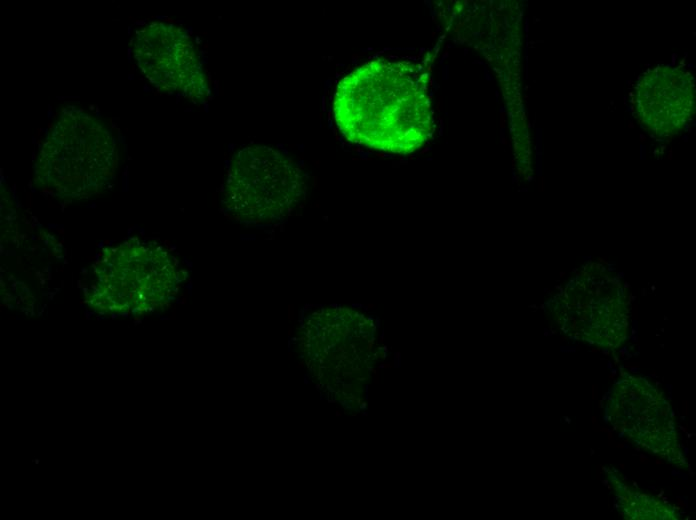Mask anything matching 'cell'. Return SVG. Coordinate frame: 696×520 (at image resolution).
I'll list each match as a JSON object with an SVG mask.
<instances>
[{
    "mask_svg": "<svg viewBox=\"0 0 696 520\" xmlns=\"http://www.w3.org/2000/svg\"><path fill=\"white\" fill-rule=\"evenodd\" d=\"M335 122L351 142L410 153L429 138L432 109L428 76L408 61L373 60L343 77L333 101Z\"/></svg>",
    "mask_w": 696,
    "mask_h": 520,
    "instance_id": "obj_1",
    "label": "cell"
},
{
    "mask_svg": "<svg viewBox=\"0 0 696 520\" xmlns=\"http://www.w3.org/2000/svg\"><path fill=\"white\" fill-rule=\"evenodd\" d=\"M393 365L391 363H386L383 365L384 368H391Z\"/></svg>",
    "mask_w": 696,
    "mask_h": 520,
    "instance_id": "obj_3",
    "label": "cell"
},
{
    "mask_svg": "<svg viewBox=\"0 0 696 520\" xmlns=\"http://www.w3.org/2000/svg\"><path fill=\"white\" fill-rule=\"evenodd\" d=\"M305 193L301 169L273 147L246 146L231 162L226 202L232 214L244 223L281 220L297 209Z\"/></svg>",
    "mask_w": 696,
    "mask_h": 520,
    "instance_id": "obj_2",
    "label": "cell"
},
{
    "mask_svg": "<svg viewBox=\"0 0 696 520\" xmlns=\"http://www.w3.org/2000/svg\"><path fill=\"white\" fill-rule=\"evenodd\" d=\"M336 416H341L340 411H337V412H336Z\"/></svg>",
    "mask_w": 696,
    "mask_h": 520,
    "instance_id": "obj_4",
    "label": "cell"
}]
</instances>
